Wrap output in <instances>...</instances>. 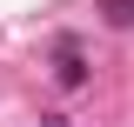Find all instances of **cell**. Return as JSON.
<instances>
[{
    "label": "cell",
    "instance_id": "obj_1",
    "mask_svg": "<svg viewBox=\"0 0 134 127\" xmlns=\"http://www.w3.org/2000/svg\"><path fill=\"white\" fill-rule=\"evenodd\" d=\"M100 20L107 27H134V0H100Z\"/></svg>",
    "mask_w": 134,
    "mask_h": 127
}]
</instances>
